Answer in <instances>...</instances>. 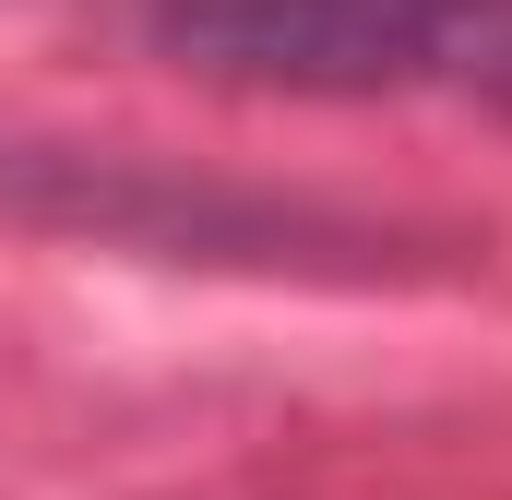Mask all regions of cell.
<instances>
[{"label": "cell", "instance_id": "6da1fadb", "mask_svg": "<svg viewBox=\"0 0 512 500\" xmlns=\"http://www.w3.org/2000/svg\"><path fill=\"white\" fill-rule=\"evenodd\" d=\"M143 36L179 72L262 96H405V84L512 96V0H143Z\"/></svg>", "mask_w": 512, "mask_h": 500}]
</instances>
